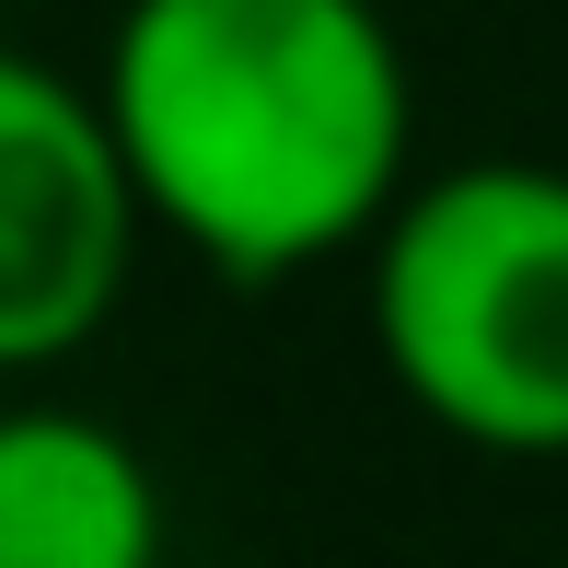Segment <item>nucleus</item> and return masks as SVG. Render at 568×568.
Returning a JSON list of instances; mask_svg holds the SVG:
<instances>
[{
  "label": "nucleus",
  "mask_w": 568,
  "mask_h": 568,
  "mask_svg": "<svg viewBox=\"0 0 568 568\" xmlns=\"http://www.w3.org/2000/svg\"><path fill=\"white\" fill-rule=\"evenodd\" d=\"M372 348L429 429L568 464V174L453 163L372 232Z\"/></svg>",
  "instance_id": "2"
},
{
  "label": "nucleus",
  "mask_w": 568,
  "mask_h": 568,
  "mask_svg": "<svg viewBox=\"0 0 568 568\" xmlns=\"http://www.w3.org/2000/svg\"><path fill=\"white\" fill-rule=\"evenodd\" d=\"M140 174L116 151L105 93L0 47V372L93 348L140 267Z\"/></svg>",
  "instance_id": "3"
},
{
  "label": "nucleus",
  "mask_w": 568,
  "mask_h": 568,
  "mask_svg": "<svg viewBox=\"0 0 568 568\" xmlns=\"http://www.w3.org/2000/svg\"><path fill=\"white\" fill-rule=\"evenodd\" d=\"M557 568H568V557H557Z\"/></svg>",
  "instance_id": "6"
},
{
  "label": "nucleus",
  "mask_w": 568,
  "mask_h": 568,
  "mask_svg": "<svg viewBox=\"0 0 568 568\" xmlns=\"http://www.w3.org/2000/svg\"><path fill=\"white\" fill-rule=\"evenodd\" d=\"M0 568H163V476L82 406H0Z\"/></svg>",
  "instance_id": "4"
},
{
  "label": "nucleus",
  "mask_w": 568,
  "mask_h": 568,
  "mask_svg": "<svg viewBox=\"0 0 568 568\" xmlns=\"http://www.w3.org/2000/svg\"><path fill=\"white\" fill-rule=\"evenodd\" d=\"M93 93L151 232L244 291L372 244L418 151V82L372 0H128Z\"/></svg>",
  "instance_id": "1"
},
{
  "label": "nucleus",
  "mask_w": 568,
  "mask_h": 568,
  "mask_svg": "<svg viewBox=\"0 0 568 568\" xmlns=\"http://www.w3.org/2000/svg\"><path fill=\"white\" fill-rule=\"evenodd\" d=\"M116 12H128V0H116Z\"/></svg>",
  "instance_id": "5"
}]
</instances>
